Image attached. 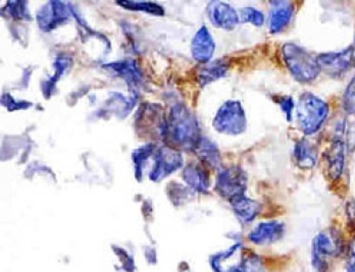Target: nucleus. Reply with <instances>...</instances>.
<instances>
[{
  "instance_id": "nucleus-1",
  "label": "nucleus",
  "mask_w": 355,
  "mask_h": 272,
  "mask_svg": "<svg viewBox=\"0 0 355 272\" xmlns=\"http://www.w3.org/2000/svg\"><path fill=\"white\" fill-rule=\"evenodd\" d=\"M165 135L176 148L195 150L200 141V128L194 114L184 105H175L170 111Z\"/></svg>"
},
{
  "instance_id": "nucleus-2",
  "label": "nucleus",
  "mask_w": 355,
  "mask_h": 272,
  "mask_svg": "<svg viewBox=\"0 0 355 272\" xmlns=\"http://www.w3.org/2000/svg\"><path fill=\"white\" fill-rule=\"evenodd\" d=\"M329 113L325 101L311 93L299 97L296 107V118L299 128L305 135H313L323 126Z\"/></svg>"
},
{
  "instance_id": "nucleus-3",
  "label": "nucleus",
  "mask_w": 355,
  "mask_h": 272,
  "mask_svg": "<svg viewBox=\"0 0 355 272\" xmlns=\"http://www.w3.org/2000/svg\"><path fill=\"white\" fill-rule=\"evenodd\" d=\"M282 53L286 66L300 83L311 82L321 72L317 57L298 45L287 43L284 45Z\"/></svg>"
},
{
  "instance_id": "nucleus-4",
  "label": "nucleus",
  "mask_w": 355,
  "mask_h": 272,
  "mask_svg": "<svg viewBox=\"0 0 355 272\" xmlns=\"http://www.w3.org/2000/svg\"><path fill=\"white\" fill-rule=\"evenodd\" d=\"M213 128L222 134L237 135L245 132L247 126L246 114L239 101L229 100L220 107L215 120Z\"/></svg>"
},
{
  "instance_id": "nucleus-5",
  "label": "nucleus",
  "mask_w": 355,
  "mask_h": 272,
  "mask_svg": "<svg viewBox=\"0 0 355 272\" xmlns=\"http://www.w3.org/2000/svg\"><path fill=\"white\" fill-rule=\"evenodd\" d=\"M247 189V176L244 170L233 166L221 170L217 178V191L230 201L244 196Z\"/></svg>"
},
{
  "instance_id": "nucleus-6",
  "label": "nucleus",
  "mask_w": 355,
  "mask_h": 272,
  "mask_svg": "<svg viewBox=\"0 0 355 272\" xmlns=\"http://www.w3.org/2000/svg\"><path fill=\"white\" fill-rule=\"evenodd\" d=\"M286 226L279 220H267L257 223L247 234L250 244L257 247H267L283 240Z\"/></svg>"
},
{
  "instance_id": "nucleus-7",
  "label": "nucleus",
  "mask_w": 355,
  "mask_h": 272,
  "mask_svg": "<svg viewBox=\"0 0 355 272\" xmlns=\"http://www.w3.org/2000/svg\"><path fill=\"white\" fill-rule=\"evenodd\" d=\"M155 166L149 174L153 182H159L180 169L184 163L182 155L172 147H161L155 154Z\"/></svg>"
},
{
  "instance_id": "nucleus-8",
  "label": "nucleus",
  "mask_w": 355,
  "mask_h": 272,
  "mask_svg": "<svg viewBox=\"0 0 355 272\" xmlns=\"http://www.w3.org/2000/svg\"><path fill=\"white\" fill-rule=\"evenodd\" d=\"M72 12L64 2L49 1L37 12L39 28L44 32H51L66 23Z\"/></svg>"
},
{
  "instance_id": "nucleus-9",
  "label": "nucleus",
  "mask_w": 355,
  "mask_h": 272,
  "mask_svg": "<svg viewBox=\"0 0 355 272\" xmlns=\"http://www.w3.org/2000/svg\"><path fill=\"white\" fill-rule=\"evenodd\" d=\"M207 14L213 26L224 30H233L240 22V16L236 10L225 2H211L207 6Z\"/></svg>"
},
{
  "instance_id": "nucleus-10",
  "label": "nucleus",
  "mask_w": 355,
  "mask_h": 272,
  "mask_svg": "<svg viewBox=\"0 0 355 272\" xmlns=\"http://www.w3.org/2000/svg\"><path fill=\"white\" fill-rule=\"evenodd\" d=\"M354 58V49H347L341 53H323L317 56L321 70L329 72V74H341L347 70L352 64Z\"/></svg>"
},
{
  "instance_id": "nucleus-11",
  "label": "nucleus",
  "mask_w": 355,
  "mask_h": 272,
  "mask_svg": "<svg viewBox=\"0 0 355 272\" xmlns=\"http://www.w3.org/2000/svg\"><path fill=\"white\" fill-rule=\"evenodd\" d=\"M341 240L334 232H321L313 238L311 253L330 259L341 253Z\"/></svg>"
},
{
  "instance_id": "nucleus-12",
  "label": "nucleus",
  "mask_w": 355,
  "mask_h": 272,
  "mask_svg": "<svg viewBox=\"0 0 355 272\" xmlns=\"http://www.w3.org/2000/svg\"><path fill=\"white\" fill-rule=\"evenodd\" d=\"M215 49V41L209 29L205 26L201 27L195 34L191 44L193 58L200 64H207L213 57Z\"/></svg>"
},
{
  "instance_id": "nucleus-13",
  "label": "nucleus",
  "mask_w": 355,
  "mask_h": 272,
  "mask_svg": "<svg viewBox=\"0 0 355 272\" xmlns=\"http://www.w3.org/2000/svg\"><path fill=\"white\" fill-rule=\"evenodd\" d=\"M293 4L289 1L272 2L269 16V29L272 34L282 32L293 18Z\"/></svg>"
},
{
  "instance_id": "nucleus-14",
  "label": "nucleus",
  "mask_w": 355,
  "mask_h": 272,
  "mask_svg": "<svg viewBox=\"0 0 355 272\" xmlns=\"http://www.w3.org/2000/svg\"><path fill=\"white\" fill-rule=\"evenodd\" d=\"M344 155H345V145L343 141L337 139L334 141L326 154L328 164V174L332 180H337L343 172Z\"/></svg>"
},
{
  "instance_id": "nucleus-15",
  "label": "nucleus",
  "mask_w": 355,
  "mask_h": 272,
  "mask_svg": "<svg viewBox=\"0 0 355 272\" xmlns=\"http://www.w3.org/2000/svg\"><path fill=\"white\" fill-rule=\"evenodd\" d=\"M235 215L243 223H251L261 215V205L248 197L241 196L231 201Z\"/></svg>"
},
{
  "instance_id": "nucleus-16",
  "label": "nucleus",
  "mask_w": 355,
  "mask_h": 272,
  "mask_svg": "<svg viewBox=\"0 0 355 272\" xmlns=\"http://www.w3.org/2000/svg\"><path fill=\"white\" fill-rule=\"evenodd\" d=\"M293 154L296 164L301 169H311L317 163V150L306 140L296 142Z\"/></svg>"
},
{
  "instance_id": "nucleus-17",
  "label": "nucleus",
  "mask_w": 355,
  "mask_h": 272,
  "mask_svg": "<svg viewBox=\"0 0 355 272\" xmlns=\"http://www.w3.org/2000/svg\"><path fill=\"white\" fill-rule=\"evenodd\" d=\"M185 182L199 192H207L209 187V178L207 172L195 164H189L183 172Z\"/></svg>"
},
{
  "instance_id": "nucleus-18",
  "label": "nucleus",
  "mask_w": 355,
  "mask_h": 272,
  "mask_svg": "<svg viewBox=\"0 0 355 272\" xmlns=\"http://www.w3.org/2000/svg\"><path fill=\"white\" fill-rule=\"evenodd\" d=\"M227 72V64H225L223 60H217V62L201 66L197 72V78H198L199 84L201 86H205V85L219 80L222 77L225 76Z\"/></svg>"
},
{
  "instance_id": "nucleus-19",
  "label": "nucleus",
  "mask_w": 355,
  "mask_h": 272,
  "mask_svg": "<svg viewBox=\"0 0 355 272\" xmlns=\"http://www.w3.org/2000/svg\"><path fill=\"white\" fill-rule=\"evenodd\" d=\"M194 151L200 157L201 161L211 166V168L219 167L221 164V157H220L217 146L205 137H201Z\"/></svg>"
},
{
  "instance_id": "nucleus-20",
  "label": "nucleus",
  "mask_w": 355,
  "mask_h": 272,
  "mask_svg": "<svg viewBox=\"0 0 355 272\" xmlns=\"http://www.w3.org/2000/svg\"><path fill=\"white\" fill-rule=\"evenodd\" d=\"M105 68H111L113 72L118 74V76L128 81L130 84L136 85L140 80V72L137 68L136 64L132 60H126V62H114L111 64H105Z\"/></svg>"
},
{
  "instance_id": "nucleus-21",
  "label": "nucleus",
  "mask_w": 355,
  "mask_h": 272,
  "mask_svg": "<svg viewBox=\"0 0 355 272\" xmlns=\"http://www.w3.org/2000/svg\"><path fill=\"white\" fill-rule=\"evenodd\" d=\"M155 147L153 144H147L145 146L140 147V148L136 149L133 152V161L135 164V176L137 180H141L142 178L143 169H144L145 163L147 159H149L153 151H155Z\"/></svg>"
},
{
  "instance_id": "nucleus-22",
  "label": "nucleus",
  "mask_w": 355,
  "mask_h": 272,
  "mask_svg": "<svg viewBox=\"0 0 355 272\" xmlns=\"http://www.w3.org/2000/svg\"><path fill=\"white\" fill-rule=\"evenodd\" d=\"M118 5L131 10H140V12H148V14H153V16H163L165 10L163 6L159 5L155 2L147 1H118Z\"/></svg>"
},
{
  "instance_id": "nucleus-23",
  "label": "nucleus",
  "mask_w": 355,
  "mask_h": 272,
  "mask_svg": "<svg viewBox=\"0 0 355 272\" xmlns=\"http://www.w3.org/2000/svg\"><path fill=\"white\" fill-rule=\"evenodd\" d=\"M241 272H267L263 257L254 252L243 255Z\"/></svg>"
},
{
  "instance_id": "nucleus-24",
  "label": "nucleus",
  "mask_w": 355,
  "mask_h": 272,
  "mask_svg": "<svg viewBox=\"0 0 355 272\" xmlns=\"http://www.w3.org/2000/svg\"><path fill=\"white\" fill-rule=\"evenodd\" d=\"M239 16H240V22L250 23L255 27H261L265 23V16L261 10H257V8H242Z\"/></svg>"
},
{
  "instance_id": "nucleus-25",
  "label": "nucleus",
  "mask_w": 355,
  "mask_h": 272,
  "mask_svg": "<svg viewBox=\"0 0 355 272\" xmlns=\"http://www.w3.org/2000/svg\"><path fill=\"white\" fill-rule=\"evenodd\" d=\"M26 1H10L5 6V10L10 16L18 20H31V14L28 12Z\"/></svg>"
},
{
  "instance_id": "nucleus-26",
  "label": "nucleus",
  "mask_w": 355,
  "mask_h": 272,
  "mask_svg": "<svg viewBox=\"0 0 355 272\" xmlns=\"http://www.w3.org/2000/svg\"><path fill=\"white\" fill-rule=\"evenodd\" d=\"M68 62L66 58H57V62H55V68H57V74L55 76H53V78L49 79L47 82V86L43 87V92H44L45 96L49 97L51 95V91H53V86H55L57 81L59 80L60 74L64 72L66 68H68Z\"/></svg>"
},
{
  "instance_id": "nucleus-27",
  "label": "nucleus",
  "mask_w": 355,
  "mask_h": 272,
  "mask_svg": "<svg viewBox=\"0 0 355 272\" xmlns=\"http://www.w3.org/2000/svg\"><path fill=\"white\" fill-rule=\"evenodd\" d=\"M343 105L344 109L347 113L355 114V76L346 89Z\"/></svg>"
},
{
  "instance_id": "nucleus-28",
  "label": "nucleus",
  "mask_w": 355,
  "mask_h": 272,
  "mask_svg": "<svg viewBox=\"0 0 355 272\" xmlns=\"http://www.w3.org/2000/svg\"><path fill=\"white\" fill-rule=\"evenodd\" d=\"M311 264L315 272H331L329 259L323 258L313 253H311Z\"/></svg>"
},
{
  "instance_id": "nucleus-29",
  "label": "nucleus",
  "mask_w": 355,
  "mask_h": 272,
  "mask_svg": "<svg viewBox=\"0 0 355 272\" xmlns=\"http://www.w3.org/2000/svg\"><path fill=\"white\" fill-rule=\"evenodd\" d=\"M276 103L280 105L281 109L283 110L284 113L287 116L288 120H291L292 118V111L294 109V101L291 97L289 96H284V97H278Z\"/></svg>"
},
{
  "instance_id": "nucleus-30",
  "label": "nucleus",
  "mask_w": 355,
  "mask_h": 272,
  "mask_svg": "<svg viewBox=\"0 0 355 272\" xmlns=\"http://www.w3.org/2000/svg\"><path fill=\"white\" fill-rule=\"evenodd\" d=\"M346 272H355V258L350 257V260L346 263Z\"/></svg>"
},
{
  "instance_id": "nucleus-31",
  "label": "nucleus",
  "mask_w": 355,
  "mask_h": 272,
  "mask_svg": "<svg viewBox=\"0 0 355 272\" xmlns=\"http://www.w3.org/2000/svg\"><path fill=\"white\" fill-rule=\"evenodd\" d=\"M350 251H352V256L355 258V239L350 245Z\"/></svg>"
},
{
  "instance_id": "nucleus-32",
  "label": "nucleus",
  "mask_w": 355,
  "mask_h": 272,
  "mask_svg": "<svg viewBox=\"0 0 355 272\" xmlns=\"http://www.w3.org/2000/svg\"><path fill=\"white\" fill-rule=\"evenodd\" d=\"M350 142H352V146L355 147V126L354 130H352V138L350 139Z\"/></svg>"
}]
</instances>
